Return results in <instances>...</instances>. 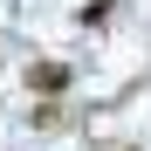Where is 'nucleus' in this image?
I'll return each instance as SVG.
<instances>
[{"label": "nucleus", "mask_w": 151, "mask_h": 151, "mask_svg": "<svg viewBox=\"0 0 151 151\" xmlns=\"http://www.w3.org/2000/svg\"><path fill=\"white\" fill-rule=\"evenodd\" d=\"M28 83H35L41 96H62V89H69V69H62V62H41V69H28Z\"/></svg>", "instance_id": "f257e3e1"}]
</instances>
